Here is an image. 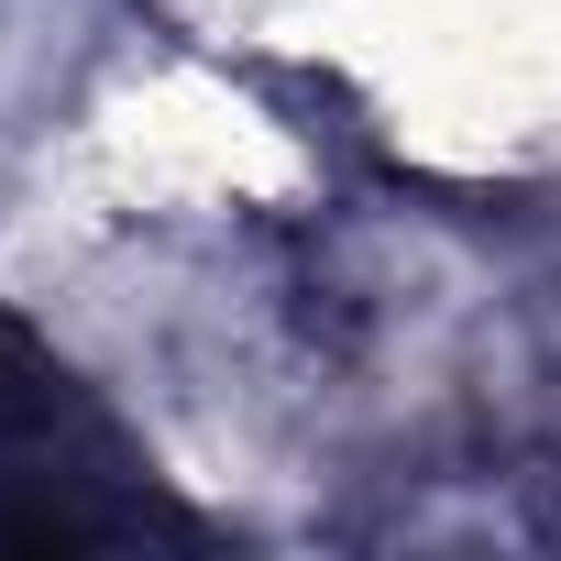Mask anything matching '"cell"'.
<instances>
[{
    "instance_id": "6da1fadb",
    "label": "cell",
    "mask_w": 561,
    "mask_h": 561,
    "mask_svg": "<svg viewBox=\"0 0 561 561\" xmlns=\"http://www.w3.org/2000/svg\"><path fill=\"white\" fill-rule=\"evenodd\" d=\"M187 528L198 517L154 484L133 430L0 309V550H111Z\"/></svg>"
}]
</instances>
